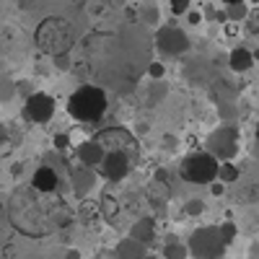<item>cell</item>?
Listing matches in <instances>:
<instances>
[{
  "label": "cell",
  "instance_id": "6da1fadb",
  "mask_svg": "<svg viewBox=\"0 0 259 259\" xmlns=\"http://www.w3.org/2000/svg\"><path fill=\"white\" fill-rule=\"evenodd\" d=\"M11 223L26 236H47L70 221V212L55 192H39L34 187L18 189L8 202Z\"/></svg>",
  "mask_w": 259,
  "mask_h": 259
},
{
  "label": "cell",
  "instance_id": "7a4b0ae2",
  "mask_svg": "<svg viewBox=\"0 0 259 259\" xmlns=\"http://www.w3.org/2000/svg\"><path fill=\"white\" fill-rule=\"evenodd\" d=\"M106 112V94L99 85H83L68 99V114L78 122H96Z\"/></svg>",
  "mask_w": 259,
  "mask_h": 259
},
{
  "label": "cell",
  "instance_id": "3957f363",
  "mask_svg": "<svg viewBox=\"0 0 259 259\" xmlns=\"http://www.w3.org/2000/svg\"><path fill=\"white\" fill-rule=\"evenodd\" d=\"M36 45L45 50V52H50L52 57H55V55H62V52H68L70 45H73L68 21H65V18H57V16L45 18V21H41V26L36 29Z\"/></svg>",
  "mask_w": 259,
  "mask_h": 259
},
{
  "label": "cell",
  "instance_id": "277c9868",
  "mask_svg": "<svg viewBox=\"0 0 259 259\" xmlns=\"http://www.w3.org/2000/svg\"><path fill=\"white\" fill-rule=\"evenodd\" d=\"M179 177L189 184H212L218 177V158L205 153H192L182 161L179 166Z\"/></svg>",
  "mask_w": 259,
  "mask_h": 259
},
{
  "label": "cell",
  "instance_id": "5b68a950",
  "mask_svg": "<svg viewBox=\"0 0 259 259\" xmlns=\"http://www.w3.org/2000/svg\"><path fill=\"white\" fill-rule=\"evenodd\" d=\"M223 249H226L223 236L212 226L197 228L189 236V246H187V251H192V256H197V259H218Z\"/></svg>",
  "mask_w": 259,
  "mask_h": 259
},
{
  "label": "cell",
  "instance_id": "8992f818",
  "mask_svg": "<svg viewBox=\"0 0 259 259\" xmlns=\"http://www.w3.org/2000/svg\"><path fill=\"white\" fill-rule=\"evenodd\" d=\"M207 153L215 156L218 161H231L239 153V130L236 127H218L207 135Z\"/></svg>",
  "mask_w": 259,
  "mask_h": 259
},
{
  "label": "cell",
  "instance_id": "52a82bcc",
  "mask_svg": "<svg viewBox=\"0 0 259 259\" xmlns=\"http://www.w3.org/2000/svg\"><path fill=\"white\" fill-rule=\"evenodd\" d=\"M96 143L104 150H124V153H130L133 158H138V143H135V138L130 135L127 130H122V127H109V130H104V133H99Z\"/></svg>",
  "mask_w": 259,
  "mask_h": 259
},
{
  "label": "cell",
  "instance_id": "ba28073f",
  "mask_svg": "<svg viewBox=\"0 0 259 259\" xmlns=\"http://www.w3.org/2000/svg\"><path fill=\"white\" fill-rule=\"evenodd\" d=\"M130 166H133V156L124 153V150H106L99 163L101 174L109 182H122L130 174Z\"/></svg>",
  "mask_w": 259,
  "mask_h": 259
},
{
  "label": "cell",
  "instance_id": "9c48e42d",
  "mask_svg": "<svg viewBox=\"0 0 259 259\" xmlns=\"http://www.w3.org/2000/svg\"><path fill=\"white\" fill-rule=\"evenodd\" d=\"M55 114V99L50 94H29L24 101V117L29 122H39L45 124L50 122Z\"/></svg>",
  "mask_w": 259,
  "mask_h": 259
},
{
  "label": "cell",
  "instance_id": "30bf717a",
  "mask_svg": "<svg viewBox=\"0 0 259 259\" xmlns=\"http://www.w3.org/2000/svg\"><path fill=\"white\" fill-rule=\"evenodd\" d=\"M156 45H158V50H161L163 55H182V52L189 50V39H187V34H184L182 29H177V26H163V29H158V34H156Z\"/></svg>",
  "mask_w": 259,
  "mask_h": 259
},
{
  "label": "cell",
  "instance_id": "8fae6325",
  "mask_svg": "<svg viewBox=\"0 0 259 259\" xmlns=\"http://www.w3.org/2000/svg\"><path fill=\"white\" fill-rule=\"evenodd\" d=\"M57 184H60V179H57V171L52 166H39L31 177V187L39 192H55Z\"/></svg>",
  "mask_w": 259,
  "mask_h": 259
},
{
  "label": "cell",
  "instance_id": "7c38bea8",
  "mask_svg": "<svg viewBox=\"0 0 259 259\" xmlns=\"http://www.w3.org/2000/svg\"><path fill=\"white\" fill-rule=\"evenodd\" d=\"M104 153H106V150L96 140H85L83 145H78V161H80V166H89V168L99 166Z\"/></svg>",
  "mask_w": 259,
  "mask_h": 259
},
{
  "label": "cell",
  "instance_id": "4fadbf2b",
  "mask_svg": "<svg viewBox=\"0 0 259 259\" xmlns=\"http://www.w3.org/2000/svg\"><path fill=\"white\" fill-rule=\"evenodd\" d=\"M228 65H231V70H236V73H246V70H251V65H254V55L249 50H244V47H236L231 52V57H228Z\"/></svg>",
  "mask_w": 259,
  "mask_h": 259
},
{
  "label": "cell",
  "instance_id": "5bb4252c",
  "mask_svg": "<svg viewBox=\"0 0 259 259\" xmlns=\"http://www.w3.org/2000/svg\"><path fill=\"white\" fill-rule=\"evenodd\" d=\"M145 254V244L135 241L133 236L130 239H124L119 246H117V259H140Z\"/></svg>",
  "mask_w": 259,
  "mask_h": 259
},
{
  "label": "cell",
  "instance_id": "9a60e30c",
  "mask_svg": "<svg viewBox=\"0 0 259 259\" xmlns=\"http://www.w3.org/2000/svg\"><path fill=\"white\" fill-rule=\"evenodd\" d=\"M156 236V223L150 218H143L133 226V239L140 241V244H150V239Z\"/></svg>",
  "mask_w": 259,
  "mask_h": 259
},
{
  "label": "cell",
  "instance_id": "2e32d148",
  "mask_svg": "<svg viewBox=\"0 0 259 259\" xmlns=\"http://www.w3.org/2000/svg\"><path fill=\"white\" fill-rule=\"evenodd\" d=\"M70 177H73V184H75V192H78V194H85V189L94 184V174H91V168H89V166L70 171Z\"/></svg>",
  "mask_w": 259,
  "mask_h": 259
},
{
  "label": "cell",
  "instance_id": "e0dca14e",
  "mask_svg": "<svg viewBox=\"0 0 259 259\" xmlns=\"http://www.w3.org/2000/svg\"><path fill=\"white\" fill-rule=\"evenodd\" d=\"M239 166H233L231 161H223V163H218V177L215 179H221L223 184H233V182H239Z\"/></svg>",
  "mask_w": 259,
  "mask_h": 259
},
{
  "label": "cell",
  "instance_id": "ac0fdd59",
  "mask_svg": "<svg viewBox=\"0 0 259 259\" xmlns=\"http://www.w3.org/2000/svg\"><path fill=\"white\" fill-rule=\"evenodd\" d=\"M246 16H249L246 3H228V6H226V18L233 21V24H236V21H244Z\"/></svg>",
  "mask_w": 259,
  "mask_h": 259
},
{
  "label": "cell",
  "instance_id": "d6986e66",
  "mask_svg": "<svg viewBox=\"0 0 259 259\" xmlns=\"http://www.w3.org/2000/svg\"><path fill=\"white\" fill-rule=\"evenodd\" d=\"M16 96V83L11 78H0V101H11Z\"/></svg>",
  "mask_w": 259,
  "mask_h": 259
},
{
  "label": "cell",
  "instance_id": "ffe728a7",
  "mask_svg": "<svg viewBox=\"0 0 259 259\" xmlns=\"http://www.w3.org/2000/svg\"><path fill=\"white\" fill-rule=\"evenodd\" d=\"M163 254H166V259H187V246H182V244H168Z\"/></svg>",
  "mask_w": 259,
  "mask_h": 259
},
{
  "label": "cell",
  "instance_id": "44dd1931",
  "mask_svg": "<svg viewBox=\"0 0 259 259\" xmlns=\"http://www.w3.org/2000/svg\"><path fill=\"white\" fill-rule=\"evenodd\" d=\"M202 210H205V202H202V200H189V202L184 205V212H187V215H200Z\"/></svg>",
  "mask_w": 259,
  "mask_h": 259
},
{
  "label": "cell",
  "instance_id": "7402d4cb",
  "mask_svg": "<svg viewBox=\"0 0 259 259\" xmlns=\"http://www.w3.org/2000/svg\"><path fill=\"white\" fill-rule=\"evenodd\" d=\"M218 231H221V236H223L226 244L233 241V236H236V226H233V223H223V226H218Z\"/></svg>",
  "mask_w": 259,
  "mask_h": 259
},
{
  "label": "cell",
  "instance_id": "603a6c76",
  "mask_svg": "<svg viewBox=\"0 0 259 259\" xmlns=\"http://www.w3.org/2000/svg\"><path fill=\"white\" fill-rule=\"evenodd\" d=\"M189 11V0H171V13L174 16H182Z\"/></svg>",
  "mask_w": 259,
  "mask_h": 259
},
{
  "label": "cell",
  "instance_id": "cb8c5ba5",
  "mask_svg": "<svg viewBox=\"0 0 259 259\" xmlns=\"http://www.w3.org/2000/svg\"><path fill=\"white\" fill-rule=\"evenodd\" d=\"M163 73H166V68H163L161 62H150L148 65V75L150 78H163Z\"/></svg>",
  "mask_w": 259,
  "mask_h": 259
},
{
  "label": "cell",
  "instance_id": "d4e9b609",
  "mask_svg": "<svg viewBox=\"0 0 259 259\" xmlns=\"http://www.w3.org/2000/svg\"><path fill=\"white\" fill-rule=\"evenodd\" d=\"M18 91H21V94H24V96H29V94H34V91H31V83H29V80H21V83H18Z\"/></svg>",
  "mask_w": 259,
  "mask_h": 259
},
{
  "label": "cell",
  "instance_id": "484cf974",
  "mask_svg": "<svg viewBox=\"0 0 259 259\" xmlns=\"http://www.w3.org/2000/svg\"><path fill=\"white\" fill-rule=\"evenodd\" d=\"M187 18H189V24H192V26L202 24V16H200V13H194V11H192V13H187Z\"/></svg>",
  "mask_w": 259,
  "mask_h": 259
},
{
  "label": "cell",
  "instance_id": "4316f807",
  "mask_svg": "<svg viewBox=\"0 0 259 259\" xmlns=\"http://www.w3.org/2000/svg\"><path fill=\"white\" fill-rule=\"evenodd\" d=\"M249 31H251V34H259V16H251V24H249Z\"/></svg>",
  "mask_w": 259,
  "mask_h": 259
},
{
  "label": "cell",
  "instance_id": "83f0119b",
  "mask_svg": "<svg viewBox=\"0 0 259 259\" xmlns=\"http://www.w3.org/2000/svg\"><path fill=\"white\" fill-rule=\"evenodd\" d=\"M55 145H57L60 150H62V148H68V138H65V135H57V138H55Z\"/></svg>",
  "mask_w": 259,
  "mask_h": 259
},
{
  "label": "cell",
  "instance_id": "f1b7e54d",
  "mask_svg": "<svg viewBox=\"0 0 259 259\" xmlns=\"http://www.w3.org/2000/svg\"><path fill=\"white\" fill-rule=\"evenodd\" d=\"M212 194H215V197H221V194H223V182H218V184H212V189H210Z\"/></svg>",
  "mask_w": 259,
  "mask_h": 259
},
{
  "label": "cell",
  "instance_id": "f546056e",
  "mask_svg": "<svg viewBox=\"0 0 259 259\" xmlns=\"http://www.w3.org/2000/svg\"><path fill=\"white\" fill-rule=\"evenodd\" d=\"M65 259H80V251L78 249H70L68 254H65Z\"/></svg>",
  "mask_w": 259,
  "mask_h": 259
},
{
  "label": "cell",
  "instance_id": "4dcf8cb0",
  "mask_svg": "<svg viewBox=\"0 0 259 259\" xmlns=\"http://www.w3.org/2000/svg\"><path fill=\"white\" fill-rule=\"evenodd\" d=\"M223 3L228 6V3H244V0H223Z\"/></svg>",
  "mask_w": 259,
  "mask_h": 259
},
{
  "label": "cell",
  "instance_id": "1f68e13d",
  "mask_svg": "<svg viewBox=\"0 0 259 259\" xmlns=\"http://www.w3.org/2000/svg\"><path fill=\"white\" fill-rule=\"evenodd\" d=\"M140 259H153V256H145V254H143V256H140Z\"/></svg>",
  "mask_w": 259,
  "mask_h": 259
},
{
  "label": "cell",
  "instance_id": "d6a6232c",
  "mask_svg": "<svg viewBox=\"0 0 259 259\" xmlns=\"http://www.w3.org/2000/svg\"><path fill=\"white\" fill-rule=\"evenodd\" d=\"M256 140H259V124H256Z\"/></svg>",
  "mask_w": 259,
  "mask_h": 259
}]
</instances>
